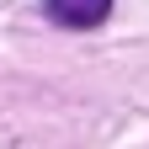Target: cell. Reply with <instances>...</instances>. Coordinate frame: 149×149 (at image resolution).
Segmentation results:
<instances>
[{
  "mask_svg": "<svg viewBox=\"0 0 149 149\" xmlns=\"http://www.w3.org/2000/svg\"><path fill=\"white\" fill-rule=\"evenodd\" d=\"M107 11H112V0H48V16L64 27H96L107 22Z\"/></svg>",
  "mask_w": 149,
  "mask_h": 149,
  "instance_id": "6da1fadb",
  "label": "cell"
}]
</instances>
